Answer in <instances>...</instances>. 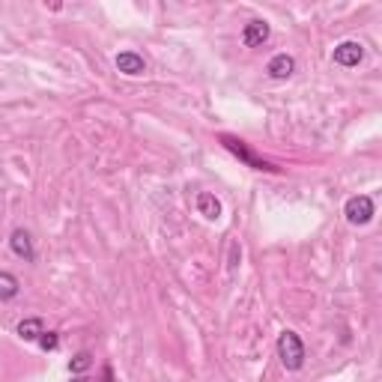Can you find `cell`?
<instances>
[{
    "instance_id": "obj_1",
    "label": "cell",
    "mask_w": 382,
    "mask_h": 382,
    "mask_svg": "<svg viewBox=\"0 0 382 382\" xmlns=\"http://www.w3.org/2000/svg\"><path fill=\"white\" fill-rule=\"evenodd\" d=\"M278 358H281V365L287 370H293V374L305 367V344H302V338L293 329H284L278 334Z\"/></svg>"
},
{
    "instance_id": "obj_2",
    "label": "cell",
    "mask_w": 382,
    "mask_h": 382,
    "mask_svg": "<svg viewBox=\"0 0 382 382\" xmlns=\"http://www.w3.org/2000/svg\"><path fill=\"white\" fill-rule=\"evenodd\" d=\"M218 141H221L224 147H227V150L236 155V159H242V162L248 164V167H254V171H278L275 164H269L266 159H260V155H254V150H251V147H248V143H245L242 138H233V134H221Z\"/></svg>"
},
{
    "instance_id": "obj_3",
    "label": "cell",
    "mask_w": 382,
    "mask_h": 382,
    "mask_svg": "<svg viewBox=\"0 0 382 382\" xmlns=\"http://www.w3.org/2000/svg\"><path fill=\"white\" fill-rule=\"evenodd\" d=\"M374 215H376V206H374V200H370L367 194H355V197H350L344 204V218L350 224H355V227L367 224Z\"/></svg>"
},
{
    "instance_id": "obj_4",
    "label": "cell",
    "mask_w": 382,
    "mask_h": 382,
    "mask_svg": "<svg viewBox=\"0 0 382 382\" xmlns=\"http://www.w3.org/2000/svg\"><path fill=\"white\" fill-rule=\"evenodd\" d=\"M332 60L338 63V66H344V69H353V66H358V63L365 60V45L355 42V39H346L341 45H334Z\"/></svg>"
},
{
    "instance_id": "obj_5",
    "label": "cell",
    "mask_w": 382,
    "mask_h": 382,
    "mask_svg": "<svg viewBox=\"0 0 382 382\" xmlns=\"http://www.w3.org/2000/svg\"><path fill=\"white\" fill-rule=\"evenodd\" d=\"M269 36H272V27H269L266 21L254 18L242 30V45H245V48H263V45L269 42Z\"/></svg>"
},
{
    "instance_id": "obj_6",
    "label": "cell",
    "mask_w": 382,
    "mask_h": 382,
    "mask_svg": "<svg viewBox=\"0 0 382 382\" xmlns=\"http://www.w3.org/2000/svg\"><path fill=\"white\" fill-rule=\"evenodd\" d=\"M9 248H13V254L18 257V260L24 263H33L36 260V248H33V236L27 230H13V236H9Z\"/></svg>"
},
{
    "instance_id": "obj_7",
    "label": "cell",
    "mask_w": 382,
    "mask_h": 382,
    "mask_svg": "<svg viewBox=\"0 0 382 382\" xmlns=\"http://www.w3.org/2000/svg\"><path fill=\"white\" fill-rule=\"evenodd\" d=\"M114 66L129 78H138V75L147 72V60H143L138 51H120L114 57Z\"/></svg>"
},
{
    "instance_id": "obj_8",
    "label": "cell",
    "mask_w": 382,
    "mask_h": 382,
    "mask_svg": "<svg viewBox=\"0 0 382 382\" xmlns=\"http://www.w3.org/2000/svg\"><path fill=\"white\" fill-rule=\"evenodd\" d=\"M266 72H269V78L272 81H287V78H293V72H296V60L290 57V54H275L272 60L266 63Z\"/></svg>"
},
{
    "instance_id": "obj_9",
    "label": "cell",
    "mask_w": 382,
    "mask_h": 382,
    "mask_svg": "<svg viewBox=\"0 0 382 382\" xmlns=\"http://www.w3.org/2000/svg\"><path fill=\"white\" fill-rule=\"evenodd\" d=\"M194 206H197V212L206 221H218L221 218V200L212 194V191H200L197 200H194Z\"/></svg>"
},
{
    "instance_id": "obj_10",
    "label": "cell",
    "mask_w": 382,
    "mask_h": 382,
    "mask_svg": "<svg viewBox=\"0 0 382 382\" xmlns=\"http://www.w3.org/2000/svg\"><path fill=\"white\" fill-rule=\"evenodd\" d=\"M18 338L21 341H39V334L45 332V323L39 317H27V320H21L18 323Z\"/></svg>"
},
{
    "instance_id": "obj_11",
    "label": "cell",
    "mask_w": 382,
    "mask_h": 382,
    "mask_svg": "<svg viewBox=\"0 0 382 382\" xmlns=\"http://www.w3.org/2000/svg\"><path fill=\"white\" fill-rule=\"evenodd\" d=\"M18 293H21L18 278L13 272H3V269H0V302H13Z\"/></svg>"
},
{
    "instance_id": "obj_12",
    "label": "cell",
    "mask_w": 382,
    "mask_h": 382,
    "mask_svg": "<svg viewBox=\"0 0 382 382\" xmlns=\"http://www.w3.org/2000/svg\"><path fill=\"white\" fill-rule=\"evenodd\" d=\"M93 367V355L90 353H75L72 355V362H69V370L72 374H84V370Z\"/></svg>"
},
{
    "instance_id": "obj_13",
    "label": "cell",
    "mask_w": 382,
    "mask_h": 382,
    "mask_svg": "<svg viewBox=\"0 0 382 382\" xmlns=\"http://www.w3.org/2000/svg\"><path fill=\"white\" fill-rule=\"evenodd\" d=\"M36 344L42 346L45 353H54V350H57V346H60V338H57V332H42Z\"/></svg>"
},
{
    "instance_id": "obj_14",
    "label": "cell",
    "mask_w": 382,
    "mask_h": 382,
    "mask_svg": "<svg viewBox=\"0 0 382 382\" xmlns=\"http://www.w3.org/2000/svg\"><path fill=\"white\" fill-rule=\"evenodd\" d=\"M236 254H242L239 245H233V248H230V272H236V266H239V263H236Z\"/></svg>"
},
{
    "instance_id": "obj_15",
    "label": "cell",
    "mask_w": 382,
    "mask_h": 382,
    "mask_svg": "<svg viewBox=\"0 0 382 382\" xmlns=\"http://www.w3.org/2000/svg\"><path fill=\"white\" fill-rule=\"evenodd\" d=\"M105 382H114V370L105 367Z\"/></svg>"
},
{
    "instance_id": "obj_16",
    "label": "cell",
    "mask_w": 382,
    "mask_h": 382,
    "mask_svg": "<svg viewBox=\"0 0 382 382\" xmlns=\"http://www.w3.org/2000/svg\"><path fill=\"white\" fill-rule=\"evenodd\" d=\"M72 382H93V379H87V376H75Z\"/></svg>"
}]
</instances>
